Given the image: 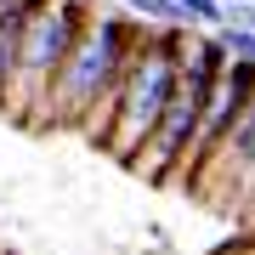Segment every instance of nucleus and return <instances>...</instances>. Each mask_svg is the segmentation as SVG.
I'll return each instance as SVG.
<instances>
[{
  "label": "nucleus",
  "mask_w": 255,
  "mask_h": 255,
  "mask_svg": "<svg viewBox=\"0 0 255 255\" xmlns=\"http://www.w3.org/2000/svg\"><path fill=\"white\" fill-rule=\"evenodd\" d=\"M147 28L125 11L102 6L91 11V23L80 28L63 74H57V91H51V130H85L97 147L108 142L114 114H119V91H125V68L130 51Z\"/></svg>",
  "instance_id": "f257e3e1"
},
{
  "label": "nucleus",
  "mask_w": 255,
  "mask_h": 255,
  "mask_svg": "<svg viewBox=\"0 0 255 255\" xmlns=\"http://www.w3.org/2000/svg\"><path fill=\"white\" fill-rule=\"evenodd\" d=\"M182 34L187 28H164L153 23L147 34L136 40L130 51V68H125V91H119V114H114V130L102 142V153L125 170H136L142 147L153 142L164 108L176 97V74H182Z\"/></svg>",
  "instance_id": "f03ea898"
},
{
  "label": "nucleus",
  "mask_w": 255,
  "mask_h": 255,
  "mask_svg": "<svg viewBox=\"0 0 255 255\" xmlns=\"http://www.w3.org/2000/svg\"><path fill=\"white\" fill-rule=\"evenodd\" d=\"M97 0H46L34 6L23 34V57H17V85H11V125L23 130H51V91L63 74L80 28L91 23Z\"/></svg>",
  "instance_id": "7ed1b4c3"
},
{
  "label": "nucleus",
  "mask_w": 255,
  "mask_h": 255,
  "mask_svg": "<svg viewBox=\"0 0 255 255\" xmlns=\"http://www.w3.org/2000/svg\"><path fill=\"white\" fill-rule=\"evenodd\" d=\"M221 63H227L221 34H199V28H187V34H182V74H176V97H170V108H164V119H159L153 142L142 147L136 176L176 187V170H182L187 147H193V136H199V119H204V102H210V85H216Z\"/></svg>",
  "instance_id": "20e7f679"
},
{
  "label": "nucleus",
  "mask_w": 255,
  "mask_h": 255,
  "mask_svg": "<svg viewBox=\"0 0 255 255\" xmlns=\"http://www.w3.org/2000/svg\"><path fill=\"white\" fill-rule=\"evenodd\" d=\"M250 97H255V63H238V57H227V63H221V74H216V85H210L204 119H199V136H193L187 159H182V170H176V187H193V182H199V170L221 153V142L233 136L238 114L250 108Z\"/></svg>",
  "instance_id": "39448f33"
},
{
  "label": "nucleus",
  "mask_w": 255,
  "mask_h": 255,
  "mask_svg": "<svg viewBox=\"0 0 255 255\" xmlns=\"http://www.w3.org/2000/svg\"><path fill=\"white\" fill-rule=\"evenodd\" d=\"M193 199H204L210 210H221V216H244L250 199H255V97H250V108L238 114V125H233V136L221 142V153L199 170V182L187 187Z\"/></svg>",
  "instance_id": "423d86ee"
},
{
  "label": "nucleus",
  "mask_w": 255,
  "mask_h": 255,
  "mask_svg": "<svg viewBox=\"0 0 255 255\" xmlns=\"http://www.w3.org/2000/svg\"><path fill=\"white\" fill-rule=\"evenodd\" d=\"M28 17H34V6L0 11V114H6V119H11V85H17V57H23Z\"/></svg>",
  "instance_id": "0eeeda50"
},
{
  "label": "nucleus",
  "mask_w": 255,
  "mask_h": 255,
  "mask_svg": "<svg viewBox=\"0 0 255 255\" xmlns=\"http://www.w3.org/2000/svg\"><path fill=\"white\" fill-rule=\"evenodd\" d=\"M216 34H221V46H227V57H238V63H255V28H244V23H221Z\"/></svg>",
  "instance_id": "6e6552de"
},
{
  "label": "nucleus",
  "mask_w": 255,
  "mask_h": 255,
  "mask_svg": "<svg viewBox=\"0 0 255 255\" xmlns=\"http://www.w3.org/2000/svg\"><path fill=\"white\" fill-rule=\"evenodd\" d=\"M193 28H221V17H227V0H182Z\"/></svg>",
  "instance_id": "1a4fd4ad"
},
{
  "label": "nucleus",
  "mask_w": 255,
  "mask_h": 255,
  "mask_svg": "<svg viewBox=\"0 0 255 255\" xmlns=\"http://www.w3.org/2000/svg\"><path fill=\"white\" fill-rule=\"evenodd\" d=\"M238 221H244V227L255 233V199H250V210H244V216H238Z\"/></svg>",
  "instance_id": "9d476101"
}]
</instances>
